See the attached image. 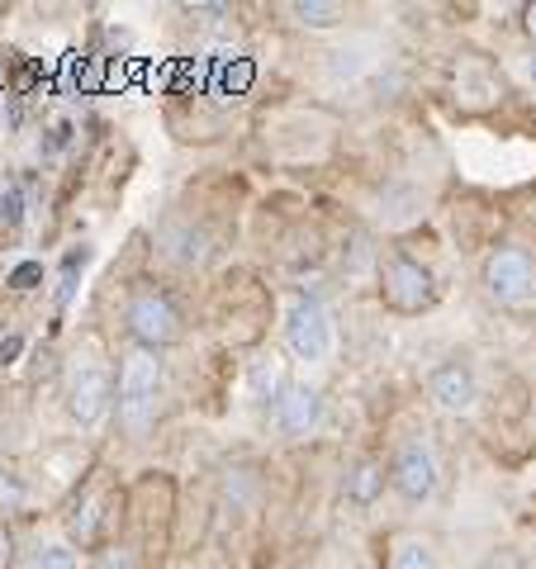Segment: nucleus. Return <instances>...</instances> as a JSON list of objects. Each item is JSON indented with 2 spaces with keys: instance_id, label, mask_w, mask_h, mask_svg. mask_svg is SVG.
<instances>
[{
  "instance_id": "nucleus-7",
  "label": "nucleus",
  "mask_w": 536,
  "mask_h": 569,
  "mask_svg": "<svg viewBox=\"0 0 536 569\" xmlns=\"http://www.w3.org/2000/svg\"><path fill=\"white\" fill-rule=\"evenodd\" d=\"M110 399H115V380L110 370L86 361L71 370V385H67V413L77 418L81 427H96L105 413H110Z\"/></svg>"
},
{
  "instance_id": "nucleus-5",
  "label": "nucleus",
  "mask_w": 536,
  "mask_h": 569,
  "mask_svg": "<svg viewBox=\"0 0 536 569\" xmlns=\"http://www.w3.org/2000/svg\"><path fill=\"white\" fill-rule=\"evenodd\" d=\"M532 290H536V266L527 247H498L485 261V295L494 305H527Z\"/></svg>"
},
{
  "instance_id": "nucleus-2",
  "label": "nucleus",
  "mask_w": 536,
  "mask_h": 569,
  "mask_svg": "<svg viewBox=\"0 0 536 569\" xmlns=\"http://www.w3.org/2000/svg\"><path fill=\"white\" fill-rule=\"evenodd\" d=\"M123 328H129L138 347L162 351L171 342H181V309H176V299L162 290H138L129 299V309H123Z\"/></svg>"
},
{
  "instance_id": "nucleus-10",
  "label": "nucleus",
  "mask_w": 536,
  "mask_h": 569,
  "mask_svg": "<svg viewBox=\"0 0 536 569\" xmlns=\"http://www.w3.org/2000/svg\"><path fill=\"white\" fill-rule=\"evenodd\" d=\"M385 485H389V475H385V466L380 460H356V466L347 470V498L351 503H361V508H370L375 498L385 493Z\"/></svg>"
},
{
  "instance_id": "nucleus-1",
  "label": "nucleus",
  "mask_w": 536,
  "mask_h": 569,
  "mask_svg": "<svg viewBox=\"0 0 536 569\" xmlns=\"http://www.w3.org/2000/svg\"><path fill=\"white\" fill-rule=\"evenodd\" d=\"M162 356L148 347H133L119 361V422L133 437H142L157 422V399H162Z\"/></svg>"
},
{
  "instance_id": "nucleus-14",
  "label": "nucleus",
  "mask_w": 536,
  "mask_h": 569,
  "mask_svg": "<svg viewBox=\"0 0 536 569\" xmlns=\"http://www.w3.org/2000/svg\"><path fill=\"white\" fill-rule=\"evenodd\" d=\"M29 569H77V550L71 546H43V550H33Z\"/></svg>"
},
{
  "instance_id": "nucleus-13",
  "label": "nucleus",
  "mask_w": 536,
  "mask_h": 569,
  "mask_svg": "<svg viewBox=\"0 0 536 569\" xmlns=\"http://www.w3.org/2000/svg\"><path fill=\"white\" fill-rule=\"evenodd\" d=\"M389 569H437V550L433 541H423V537H404L395 546V565Z\"/></svg>"
},
{
  "instance_id": "nucleus-12",
  "label": "nucleus",
  "mask_w": 536,
  "mask_h": 569,
  "mask_svg": "<svg viewBox=\"0 0 536 569\" xmlns=\"http://www.w3.org/2000/svg\"><path fill=\"white\" fill-rule=\"evenodd\" d=\"M290 14H295L304 29H332V24H343V20H347V10H343V6H332V0H295Z\"/></svg>"
},
{
  "instance_id": "nucleus-6",
  "label": "nucleus",
  "mask_w": 536,
  "mask_h": 569,
  "mask_svg": "<svg viewBox=\"0 0 536 569\" xmlns=\"http://www.w3.org/2000/svg\"><path fill=\"white\" fill-rule=\"evenodd\" d=\"M389 485H395L408 503H427L441 485V466H437L433 447H427V441H404L395 460H389Z\"/></svg>"
},
{
  "instance_id": "nucleus-17",
  "label": "nucleus",
  "mask_w": 536,
  "mask_h": 569,
  "mask_svg": "<svg viewBox=\"0 0 536 569\" xmlns=\"http://www.w3.org/2000/svg\"><path fill=\"white\" fill-rule=\"evenodd\" d=\"M527 33L536 39V6H527Z\"/></svg>"
},
{
  "instance_id": "nucleus-8",
  "label": "nucleus",
  "mask_w": 536,
  "mask_h": 569,
  "mask_svg": "<svg viewBox=\"0 0 536 569\" xmlns=\"http://www.w3.org/2000/svg\"><path fill=\"white\" fill-rule=\"evenodd\" d=\"M271 413H276L280 437L304 441V437L318 432V422H324V395H318L314 385H304V380H290V385H285V395L276 399Z\"/></svg>"
},
{
  "instance_id": "nucleus-11",
  "label": "nucleus",
  "mask_w": 536,
  "mask_h": 569,
  "mask_svg": "<svg viewBox=\"0 0 536 569\" xmlns=\"http://www.w3.org/2000/svg\"><path fill=\"white\" fill-rule=\"evenodd\" d=\"M285 361H276V356H261V361H252V370H247V389H252V399L257 403H271L285 395Z\"/></svg>"
},
{
  "instance_id": "nucleus-9",
  "label": "nucleus",
  "mask_w": 536,
  "mask_h": 569,
  "mask_svg": "<svg viewBox=\"0 0 536 569\" xmlns=\"http://www.w3.org/2000/svg\"><path fill=\"white\" fill-rule=\"evenodd\" d=\"M427 395H433V403L441 408V413L466 418L479 403V380H475V370L466 361H441L433 370V380H427Z\"/></svg>"
},
{
  "instance_id": "nucleus-15",
  "label": "nucleus",
  "mask_w": 536,
  "mask_h": 569,
  "mask_svg": "<svg viewBox=\"0 0 536 569\" xmlns=\"http://www.w3.org/2000/svg\"><path fill=\"white\" fill-rule=\"evenodd\" d=\"M96 569H138V556L129 546H105L96 556Z\"/></svg>"
},
{
  "instance_id": "nucleus-4",
  "label": "nucleus",
  "mask_w": 536,
  "mask_h": 569,
  "mask_svg": "<svg viewBox=\"0 0 536 569\" xmlns=\"http://www.w3.org/2000/svg\"><path fill=\"white\" fill-rule=\"evenodd\" d=\"M380 295H385L389 309H399V313H423V309L437 299V284H433V271H427L423 261L395 252V257L385 261V271H380Z\"/></svg>"
},
{
  "instance_id": "nucleus-3",
  "label": "nucleus",
  "mask_w": 536,
  "mask_h": 569,
  "mask_svg": "<svg viewBox=\"0 0 536 569\" xmlns=\"http://www.w3.org/2000/svg\"><path fill=\"white\" fill-rule=\"evenodd\" d=\"M285 347H290L304 366H324L332 356V313L318 299H295L285 313Z\"/></svg>"
},
{
  "instance_id": "nucleus-16",
  "label": "nucleus",
  "mask_w": 536,
  "mask_h": 569,
  "mask_svg": "<svg viewBox=\"0 0 536 569\" xmlns=\"http://www.w3.org/2000/svg\"><path fill=\"white\" fill-rule=\"evenodd\" d=\"M523 77H527V81H532V86H536V52H532V58H527V62H523Z\"/></svg>"
}]
</instances>
